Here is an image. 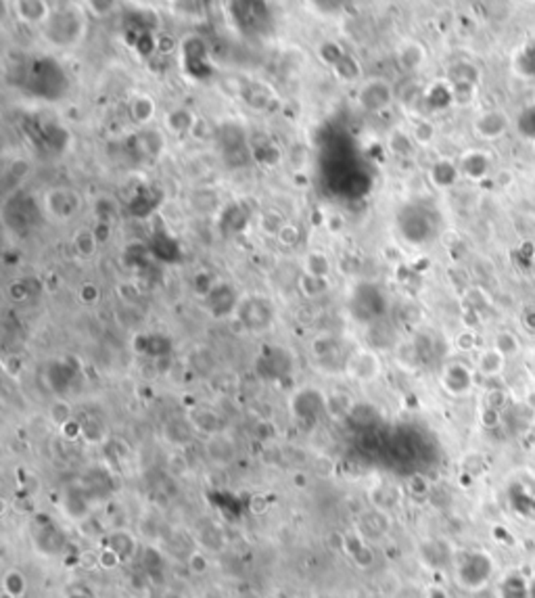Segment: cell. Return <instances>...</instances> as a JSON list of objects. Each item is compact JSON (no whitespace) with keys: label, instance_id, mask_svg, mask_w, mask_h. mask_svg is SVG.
<instances>
[{"label":"cell","instance_id":"obj_54","mask_svg":"<svg viewBox=\"0 0 535 598\" xmlns=\"http://www.w3.org/2000/svg\"><path fill=\"white\" fill-rule=\"evenodd\" d=\"M494 180H496L497 187L506 188V187H510V185H512V180H514V174H512L510 170H497L496 178H494Z\"/></svg>","mask_w":535,"mask_h":598},{"label":"cell","instance_id":"obj_1","mask_svg":"<svg viewBox=\"0 0 535 598\" xmlns=\"http://www.w3.org/2000/svg\"><path fill=\"white\" fill-rule=\"evenodd\" d=\"M84 21L79 19L77 11H72V4L67 11H53L50 17L44 23V34L53 40L57 46H72L84 34Z\"/></svg>","mask_w":535,"mask_h":598},{"label":"cell","instance_id":"obj_61","mask_svg":"<svg viewBox=\"0 0 535 598\" xmlns=\"http://www.w3.org/2000/svg\"><path fill=\"white\" fill-rule=\"evenodd\" d=\"M534 151H535V141H534Z\"/></svg>","mask_w":535,"mask_h":598},{"label":"cell","instance_id":"obj_51","mask_svg":"<svg viewBox=\"0 0 535 598\" xmlns=\"http://www.w3.org/2000/svg\"><path fill=\"white\" fill-rule=\"evenodd\" d=\"M61 433H63L65 440H77V437H82V423H77L76 418L70 420L65 427H61Z\"/></svg>","mask_w":535,"mask_h":598},{"label":"cell","instance_id":"obj_3","mask_svg":"<svg viewBox=\"0 0 535 598\" xmlns=\"http://www.w3.org/2000/svg\"><path fill=\"white\" fill-rule=\"evenodd\" d=\"M391 103H393V88L381 77L368 80L358 92V105L368 113L382 112L391 107Z\"/></svg>","mask_w":535,"mask_h":598},{"label":"cell","instance_id":"obj_17","mask_svg":"<svg viewBox=\"0 0 535 598\" xmlns=\"http://www.w3.org/2000/svg\"><path fill=\"white\" fill-rule=\"evenodd\" d=\"M0 590L11 594V597L23 598L26 590H28V580H26V575L19 569H15V567L6 569L2 573V580H0Z\"/></svg>","mask_w":535,"mask_h":598},{"label":"cell","instance_id":"obj_25","mask_svg":"<svg viewBox=\"0 0 535 598\" xmlns=\"http://www.w3.org/2000/svg\"><path fill=\"white\" fill-rule=\"evenodd\" d=\"M479 163L483 165V163H487V159H485L481 153H468V155H464V157H462L460 170H462L468 178L479 180V178L485 174V170H487V168H479Z\"/></svg>","mask_w":535,"mask_h":598},{"label":"cell","instance_id":"obj_46","mask_svg":"<svg viewBox=\"0 0 535 598\" xmlns=\"http://www.w3.org/2000/svg\"><path fill=\"white\" fill-rule=\"evenodd\" d=\"M92 232H94V239H96V243L99 245H105L109 239H111V226H109V222H96V226L92 228Z\"/></svg>","mask_w":535,"mask_h":598},{"label":"cell","instance_id":"obj_4","mask_svg":"<svg viewBox=\"0 0 535 598\" xmlns=\"http://www.w3.org/2000/svg\"><path fill=\"white\" fill-rule=\"evenodd\" d=\"M475 134L483 141H496L500 138L508 128H510V119L502 109H487V112L479 113L473 121Z\"/></svg>","mask_w":535,"mask_h":598},{"label":"cell","instance_id":"obj_14","mask_svg":"<svg viewBox=\"0 0 535 598\" xmlns=\"http://www.w3.org/2000/svg\"><path fill=\"white\" fill-rule=\"evenodd\" d=\"M205 450L207 456L216 462V464H228L230 460L234 458V444L230 442L224 433L214 435L205 442Z\"/></svg>","mask_w":535,"mask_h":598},{"label":"cell","instance_id":"obj_36","mask_svg":"<svg viewBox=\"0 0 535 598\" xmlns=\"http://www.w3.org/2000/svg\"><path fill=\"white\" fill-rule=\"evenodd\" d=\"M121 562H123L121 561V557H119L115 550H111L109 546H103V548L99 550V569H103V571H114Z\"/></svg>","mask_w":535,"mask_h":598},{"label":"cell","instance_id":"obj_33","mask_svg":"<svg viewBox=\"0 0 535 598\" xmlns=\"http://www.w3.org/2000/svg\"><path fill=\"white\" fill-rule=\"evenodd\" d=\"M187 567H189V571H191L192 575L201 577V575H205L209 571V559H207V555L203 550H192L191 555H189V559H187Z\"/></svg>","mask_w":535,"mask_h":598},{"label":"cell","instance_id":"obj_45","mask_svg":"<svg viewBox=\"0 0 535 598\" xmlns=\"http://www.w3.org/2000/svg\"><path fill=\"white\" fill-rule=\"evenodd\" d=\"M211 128H209V124L205 121V119H201V117H197V121H194V126H192L191 134L197 138V141H205V138H209L211 136Z\"/></svg>","mask_w":535,"mask_h":598},{"label":"cell","instance_id":"obj_32","mask_svg":"<svg viewBox=\"0 0 535 598\" xmlns=\"http://www.w3.org/2000/svg\"><path fill=\"white\" fill-rule=\"evenodd\" d=\"M406 489H408V494L412 496V498H426L429 494H431V484H429V479L424 477V475H421V473H414V475H410L408 477V482H406Z\"/></svg>","mask_w":535,"mask_h":598},{"label":"cell","instance_id":"obj_12","mask_svg":"<svg viewBox=\"0 0 535 598\" xmlns=\"http://www.w3.org/2000/svg\"><path fill=\"white\" fill-rule=\"evenodd\" d=\"M155 113H157V103L151 94L147 92H138L132 97L130 101V117L138 124V126H147L149 121H153Z\"/></svg>","mask_w":535,"mask_h":598},{"label":"cell","instance_id":"obj_39","mask_svg":"<svg viewBox=\"0 0 535 598\" xmlns=\"http://www.w3.org/2000/svg\"><path fill=\"white\" fill-rule=\"evenodd\" d=\"M454 343H456V347H458L460 352H473L477 347V335H475L473 329H464V331H460L458 335H456Z\"/></svg>","mask_w":535,"mask_h":598},{"label":"cell","instance_id":"obj_50","mask_svg":"<svg viewBox=\"0 0 535 598\" xmlns=\"http://www.w3.org/2000/svg\"><path fill=\"white\" fill-rule=\"evenodd\" d=\"M268 511H270V502H268L266 496H264V494H255V496L251 498V513L264 515Z\"/></svg>","mask_w":535,"mask_h":598},{"label":"cell","instance_id":"obj_21","mask_svg":"<svg viewBox=\"0 0 535 598\" xmlns=\"http://www.w3.org/2000/svg\"><path fill=\"white\" fill-rule=\"evenodd\" d=\"M333 72H335V75H337L341 82L351 84V82H355V80L362 77V65L358 63V59H355L353 55L345 53L343 57H341V61L333 67Z\"/></svg>","mask_w":535,"mask_h":598},{"label":"cell","instance_id":"obj_30","mask_svg":"<svg viewBox=\"0 0 535 598\" xmlns=\"http://www.w3.org/2000/svg\"><path fill=\"white\" fill-rule=\"evenodd\" d=\"M412 138L417 145H431L435 141V126L429 121V119H417L414 126H412Z\"/></svg>","mask_w":535,"mask_h":598},{"label":"cell","instance_id":"obj_5","mask_svg":"<svg viewBox=\"0 0 535 598\" xmlns=\"http://www.w3.org/2000/svg\"><path fill=\"white\" fill-rule=\"evenodd\" d=\"M441 385L450 396H466L475 385V373L462 362H452L441 373Z\"/></svg>","mask_w":535,"mask_h":598},{"label":"cell","instance_id":"obj_22","mask_svg":"<svg viewBox=\"0 0 535 598\" xmlns=\"http://www.w3.org/2000/svg\"><path fill=\"white\" fill-rule=\"evenodd\" d=\"M329 289H331L329 278L311 276V274H307V272H304V274L299 276V291H302V295H306V298H320V295H324Z\"/></svg>","mask_w":535,"mask_h":598},{"label":"cell","instance_id":"obj_7","mask_svg":"<svg viewBox=\"0 0 535 598\" xmlns=\"http://www.w3.org/2000/svg\"><path fill=\"white\" fill-rule=\"evenodd\" d=\"M241 99L255 112H268L272 107V103H276V90L266 82L251 80L245 84Z\"/></svg>","mask_w":535,"mask_h":598},{"label":"cell","instance_id":"obj_26","mask_svg":"<svg viewBox=\"0 0 535 598\" xmlns=\"http://www.w3.org/2000/svg\"><path fill=\"white\" fill-rule=\"evenodd\" d=\"M107 437V429L101 420L96 418H88L82 423V440L88 444H101Z\"/></svg>","mask_w":535,"mask_h":598},{"label":"cell","instance_id":"obj_18","mask_svg":"<svg viewBox=\"0 0 535 598\" xmlns=\"http://www.w3.org/2000/svg\"><path fill=\"white\" fill-rule=\"evenodd\" d=\"M387 147H389V151H391L393 155H397V157H408V155L414 151V138H412L406 130L393 128V130L387 134Z\"/></svg>","mask_w":535,"mask_h":598},{"label":"cell","instance_id":"obj_10","mask_svg":"<svg viewBox=\"0 0 535 598\" xmlns=\"http://www.w3.org/2000/svg\"><path fill=\"white\" fill-rule=\"evenodd\" d=\"M506 366V358L497 352L496 347H485L479 352L477 362H475V371L481 374L483 379H497Z\"/></svg>","mask_w":535,"mask_h":598},{"label":"cell","instance_id":"obj_27","mask_svg":"<svg viewBox=\"0 0 535 598\" xmlns=\"http://www.w3.org/2000/svg\"><path fill=\"white\" fill-rule=\"evenodd\" d=\"M48 418H50V423H53V425H57L59 429H61V427H65L70 420H74V411H72L70 402H65V400H57V402H53V404H50V408H48Z\"/></svg>","mask_w":535,"mask_h":598},{"label":"cell","instance_id":"obj_60","mask_svg":"<svg viewBox=\"0 0 535 598\" xmlns=\"http://www.w3.org/2000/svg\"><path fill=\"white\" fill-rule=\"evenodd\" d=\"M130 598H143V597H138V594H134V597H130Z\"/></svg>","mask_w":535,"mask_h":598},{"label":"cell","instance_id":"obj_9","mask_svg":"<svg viewBox=\"0 0 535 598\" xmlns=\"http://www.w3.org/2000/svg\"><path fill=\"white\" fill-rule=\"evenodd\" d=\"M426 61V48L419 40H404L397 48V63L406 72H417Z\"/></svg>","mask_w":535,"mask_h":598},{"label":"cell","instance_id":"obj_55","mask_svg":"<svg viewBox=\"0 0 535 598\" xmlns=\"http://www.w3.org/2000/svg\"><path fill=\"white\" fill-rule=\"evenodd\" d=\"M525 327H527L529 331H535V312H529V314L525 316Z\"/></svg>","mask_w":535,"mask_h":598},{"label":"cell","instance_id":"obj_16","mask_svg":"<svg viewBox=\"0 0 535 598\" xmlns=\"http://www.w3.org/2000/svg\"><path fill=\"white\" fill-rule=\"evenodd\" d=\"M105 546L115 550L121 557V561H128L136 553V536L130 531H114L109 536V540L105 542Z\"/></svg>","mask_w":535,"mask_h":598},{"label":"cell","instance_id":"obj_56","mask_svg":"<svg viewBox=\"0 0 535 598\" xmlns=\"http://www.w3.org/2000/svg\"><path fill=\"white\" fill-rule=\"evenodd\" d=\"M329 226H331V230H341V226H343V220L337 216V218H329Z\"/></svg>","mask_w":535,"mask_h":598},{"label":"cell","instance_id":"obj_29","mask_svg":"<svg viewBox=\"0 0 535 598\" xmlns=\"http://www.w3.org/2000/svg\"><path fill=\"white\" fill-rule=\"evenodd\" d=\"M343 55H345V50L339 46V42L326 40V42H322V44L318 46V57H320V61H322L324 65L335 67V65L341 61V57H343Z\"/></svg>","mask_w":535,"mask_h":598},{"label":"cell","instance_id":"obj_41","mask_svg":"<svg viewBox=\"0 0 535 598\" xmlns=\"http://www.w3.org/2000/svg\"><path fill=\"white\" fill-rule=\"evenodd\" d=\"M2 369H4V373L9 374V376L17 379L21 374V371H23V360L19 356H6L4 362H2Z\"/></svg>","mask_w":535,"mask_h":598},{"label":"cell","instance_id":"obj_2","mask_svg":"<svg viewBox=\"0 0 535 598\" xmlns=\"http://www.w3.org/2000/svg\"><path fill=\"white\" fill-rule=\"evenodd\" d=\"M343 371L355 383H373L381 376V358L377 356V352H373L368 347H358L347 356V360L343 362Z\"/></svg>","mask_w":535,"mask_h":598},{"label":"cell","instance_id":"obj_38","mask_svg":"<svg viewBox=\"0 0 535 598\" xmlns=\"http://www.w3.org/2000/svg\"><path fill=\"white\" fill-rule=\"evenodd\" d=\"M282 226H285V220H282L278 214H274V212H268V214L262 216V230L268 232V234L278 237V232L282 230Z\"/></svg>","mask_w":535,"mask_h":598},{"label":"cell","instance_id":"obj_40","mask_svg":"<svg viewBox=\"0 0 535 598\" xmlns=\"http://www.w3.org/2000/svg\"><path fill=\"white\" fill-rule=\"evenodd\" d=\"M278 241H280L282 245H287V247L297 245V243H299V228L293 224H285L282 226V230L278 232Z\"/></svg>","mask_w":535,"mask_h":598},{"label":"cell","instance_id":"obj_52","mask_svg":"<svg viewBox=\"0 0 535 598\" xmlns=\"http://www.w3.org/2000/svg\"><path fill=\"white\" fill-rule=\"evenodd\" d=\"M481 425L483 427H487V429H492V427H497L500 425V412L497 411H492V408H483L481 411Z\"/></svg>","mask_w":535,"mask_h":598},{"label":"cell","instance_id":"obj_43","mask_svg":"<svg viewBox=\"0 0 535 598\" xmlns=\"http://www.w3.org/2000/svg\"><path fill=\"white\" fill-rule=\"evenodd\" d=\"M314 469H316V475H318V477H324V479H329V477L335 475V464H333L329 458H324V456L316 460Z\"/></svg>","mask_w":535,"mask_h":598},{"label":"cell","instance_id":"obj_53","mask_svg":"<svg viewBox=\"0 0 535 598\" xmlns=\"http://www.w3.org/2000/svg\"><path fill=\"white\" fill-rule=\"evenodd\" d=\"M174 48H176V40H174V36L163 34V36L157 38V53H161V55H170Z\"/></svg>","mask_w":535,"mask_h":598},{"label":"cell","instance_id":"obj_28","mask_svg":"<svg viewBox=\"0 0 535 598\" xmlns=\"http://www.w3.org/2000/svg\"><path fill=\"white\" fill-rule=\"evenodd\" d=\"M351 406H353V402H351V398L347 396V393H333L331 398H326L324 400V408L331 412L333 416H337V418H341V416H347L349 412H351Z\"/></svg>","mask_w":535,"mask_h":598},{"label":"cell","instance_id":"obj_20","mask_svg":"<svg viewBox=\"0 0 535 598\" xmlns=\"http://www.w3.org/2000/svg\"><path fill=\"white\" fill-rule=\"evenodd\" d=\"M492 347H496L497 352L508 360V358H512V356H517L521 352V339L517 337V333L504 329V331H497L496 335H494V345Z\"/></svg>","mask_w":535,"mask_h":598},{"label":"cell","instance_id":"obj_13","mask_svg":"<svg viewBox=\"0 0 535 598\" xmlns=\"http://www.w3.org/2000/svg\"><path fill=\"white\" fill-rule=\"evenodd\" d=\"M460 168H456L450 159H439L431 165L429 178L437 188H450L458 183Z\"/></svg>","mask_w":535,"mask_h":598},{"label":"cell","instance_id":"obj_15","mask_svg":"<svg viewBox=\"0 0 535 598\" xmlns=\"http://www.w3.org/2000/svg\"><path fill=\"white\" fill-rule=\"evenodd\" d=\"M194 121H197V115L191 109H187V107H178V109H172V112L165 113V128L172 134L191 132Z\"/></svg>","mask_w":535,"mask_h":598},{"label":"cell","instance_id":"obj_19","mask_svg":"<svg viewBox=\"0 0 535 598\" xmlns=\"http://www.w3.org/2000/svg\"><path fill=\"white\" fill-rule=\"evenodd\" d=\"M304 272L311 274V276L329 278L331 272H333V262L322 251H309L306 256V260H304Z\"/></svg>","mask_w":535,"mask_h":598},{"label":"cell","instance_id":"obj_47","mask_svg":"<svg viewBox=\"0 0 535 598\" xmlns=\"http://www.w3.org/2000/svg\"><path fill=\"white\" fill-rule=\"evenodd\" d=\"M422 597L424 598H452V594H450V590H448L446 586H441V584H429V586L424 588Z\"/></svg>","mask_w":535,"mask_h":598},{"label":"cell","instance_id":"obj_6","mask_svg":"<svg viewBox=\"0 0 535 598\" xmlns=\"http://www.w3.org/2000/svg\"><path fill=\"white\" fill-rule=\"evenodd\" d=\"M46 210L50 216H55L59 220H70L79 210V197L74 190H67V188H53L46 195Z\"/></svg>","mask_w":535,"mask_h":598},{"label":"cell","instance_id":"obj_23","mask_svg":"<svg viewBox=\"0 0 535 598\" xmlns=\"http://www.w3.org/2000/svg\"><path fill=\"white\" fill-rule=\"evenodd\" d=\"M253 157H255V161H258L260 165H264V168H276V165H280V161H282V151H280L278 145H274V143H262L260 147L253 149Z\"/></svg>","mask_w":535,"mask_h":598},{"label":"cell","instance_id":"obj_58","mask_svg":"<svg viewBox=\"0 0 535 598\" xmlns=\"http://www.w3.org/2000/svg\"><path fill=\"white\" fill-rule=\"evenodd\" d=\"M65 598H90V597H86V594H82V592H72V594H67Z\"/></svg>","mask_w":535,"mask_h":598},{"label":"cell","instance_id":"obj_37","mask_svg":"<svg viewBox=\"0 0 535 598\" xmlns=\"http://www.w3.org/2000/svg\"><path fill=\"white\" fill-rule=\"evenodd\" d=\"M337 270H339L341 274H345V276H355V274L362 270V260H360L358 256H353V254H347V256H343V258L337 262Z\"/></svg>","mask_w":535,"mask_h":598},{"label":"cell","instance_id":"obj_11","mask_svg":"<svg viewBox=\"0 0 535 598\" xmlns=\"http://www.w3.org/2000/svg\"><path fill=\"white\" fill-rule=\"evenodd\" d=\"M189 423L192 425V429L197 431H203L207 437H214V435H220L222 433V418L216 414L214 411L209 408H197L189 414Z\"/></svg>","mask_w":535,"mask_h":598},{"label":"cell","instance_id":"obj_34","mask_svg":"<svg viewBox=\"0 0 535 598\" xmlns=\"http://www.w3.org/2000/svg\"><path fill=\"white\" fill-rule=\"evenodd\" d=\"M477 67L470 63H456L454 67H450V80L454 82H477Z\"/></svg>","mask_w":535,"mask_h":598},{"label":"cell","instance_id":"obj_44","mask_svg":"<svg viewBox=\"0 0 535 598\" xmlns=\"http://www.w3.org/2000/svg\"><path fill=\"white\" fill-rule=\"evenodd\" d=\"M86 9H90L94 15H109L114 13L117 9V2H109V0H103V2H86Z\"/></svg>","mask_w":535,"mask_h":598},{"label":"cell","instance_id":"obj_49","mask_svg":"<svg viewBox=\"0 0 535 598\" xmlns=\"http://www.w3.org/2000/svg\"><path fill=\"white\" fill-rule=\"evenodd\" d=\"M79 565L84 569H99V553L96 550H84L79 553Z\"/></svg>","mask_w":535,"mask_h":598},{"label":"cell","instance_id":"obj_24","mask_svg":"<svg viewBox=\"0 0 535 598\" xmlns=\"http://www.w3.org/2000/svg\"><path fill=\"white\" fill-rule=\"evenodd\" d=\"M74 247H76L79 258H92L99 249L94 232L92 230H77L76 237H74Z\"/></svg>","mask_w":535,"mask_h":598},{"label":"cell","instance_id":"obj_31","mask_svg":"<svg viewBox=\"0 0 535 598\" xmlns=\"http://www.w3.org/2000/svg\"><path fill=\"white\" fill-rule=\"evenodd\" d=\"M475 92H477L475 82H454V84H452V90H450L452 101L458 103V105H468V103H473Z\"/></svg>","mask_w":535,"mask_h":598},{"label":"cell","instance_id":"obj_35","mask_svg":"<svg viewBox=\"0 0 535 598\" xmlns=\"http://www.w3.org/2000/svg\"><path fill=\"white\" fill-rule=\"evenodd\" d=\"M485 406L497 412L504 411V408L508 406V393H506V389H502V387H492V389H487Z\"/></svg>","mask_w":535,"mask_h":598},{"label":"cell","instance_id":"obj_42","mask_svg":"<svg viewBox=\"0 0 535 598\" xmlns=\"http://www.w3.org/2000/svg\"><path fill=\"white\" fill-rule=\"evenodd\" d=\"M99 295H101V291L94 283H84L79 287V301H84V303H94Z\"/></svg>","mask_w":535,"mask_h":598},{"label":"cell","instance_id":"obj_59","mask_svg":"<svg viewBox=\"0 0 535 598\" xmlns=\"http://www.w3.org/2000/svg\"><path fill=\"white\" fill-rule=\"evenodd\" d=\"M0 598H15V597H11V594H6V592H2V590H0Z\"/></svg>","mask_w":535,"mask_h":598},{"label":"cell","instance_id":"obj_48","mask_svg":"<svg viewBox=\"0 0 535 598\" xmlns=\"http://www.w3.org/2000/svg\"><path fill=\"white\" fill-rule=\"evenodd\" d=\"M9 293H11V299H17V301H23V299H28L32 295L30 289H28V283H23V281L13 283L11 289H9Z\"/></svg>","mask_w":535,"mask_h":598},{"label":"cell","instance_id":"obj_8","mask_svg":"<svg viewBox=\"0 0 535 598\" xmlns=\"http://www.w3.org/2000/svg\"><path fill=\"white\" fill-rule=\"evenodd\" d=\"M13 9H15V15L23 21V23H46V19L50 17V4L44 2V0H17L13 2Z\"/></svg>","mask_w":535,"mask_h":598},{"label":"cell","instance_id":"obj_57","mask_svg":"<svg viewBox=\"0 0 535 598\" xmlns=\"http://www.w3.org/2000/svg\"><path fill=\"white\" fill-rule=\"evenodd\" d=\"M295 486H297V487H306L307 486L306 475H295Z\"/></svg>","mask_w":535,"mask_h":598}]
</instances>
